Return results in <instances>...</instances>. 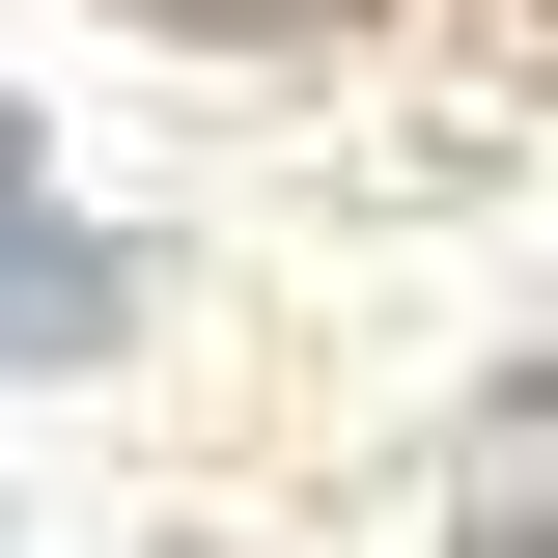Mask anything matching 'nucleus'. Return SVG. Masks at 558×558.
<instances>
[{
    "instance_id": "nucleus-1",
    "label": "nucleus",
    "mask_w": 558,
    "mask_h": 558,
    "mask_svg": "<svg viewBox=\"0 0 558 558\" xmlns=\"http://www.w3.org/2000/svg\"><path fill=\"white\" fill-rule=\"evenodd\" d=\"M0 336H28V363H57V336H112V252H57L28 196H0Z\"/></svg>"
}]
</instances>
